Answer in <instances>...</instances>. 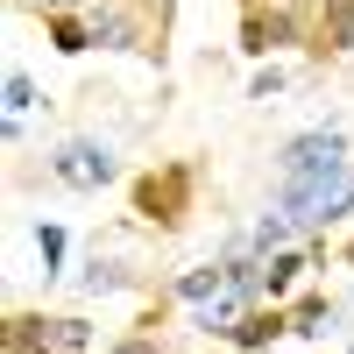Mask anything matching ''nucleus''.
I'll return each mask as SVG.
<instances>
[{
    "label": "nucleus",
    "instance_id": "nucleus-1",
    "mask_svg": "<svg viewBox=\"0 0 354 354\" xmlns=\"http://www.w3.org/2000/svg\"><path fill=\"white\" fill-rule=\"evenodd\" d=\"M347 205H354V170H347L340 156L283 177V213L298 220V227H326L333 213H347Z\"/></svg>",
    "mask_w": 354,
    "mask_h": 354
},
{
    "label": "nucleus",
    "instance_id": "nucleus-2",
    "mask_svg": "<svg viewBox=\"0 0 354 354\" xmlns=\"http://www.w3.org/2000/svg\"><path fill=\"white\" fill-rule=\"evenodd\" d=\"M57 177L78 185V192H100L106 177H113V156L93 149V142H64V149H57Z\"/></svg>",
    "mask_w": 354,
    "mask_h": 354
},
{
    "label": "nucleus",
    "instance_id": "nucleus-3",
    "mask_svg": "<svg viewBox=\"0 0 354 354\" xmlns=\"http://www.w3.org/2000/svg\"><path fill=\"white\" fill-rule=\"evenodd\" d=\"M185 192H192V177L185 170H163V177L142 185V213H149V220H177V213H185Z\"/></svg>",
    "mask_w": 354,
    "mask_h": 354
},
{
    "label": "nucleus",
    "instance_id": "nucleus-4",
    "mask_svg": "<svg viewBox=\"0 0 354 354\" xmlns=\"http://www.w3.org/2000/svg\"><path fill=\"white\" fill-rule=\"evenodd\" d=\"M333 156H340V135H305V142H290L283 177H290V170H312V163H333Z\"/></svg>",
    "mask_w": 354,
    "mask_h": 354
},
{
    "label": "nucleus",
    "instance_id": "nucleus-5",
    "mask_svg": "<svg viewBox=\"0 0 354 354\" xmlns=\"http://www.w3.org/2000/svg\"><path fill=\"white\" fill-rule=\"evenodd\" d=\"M347 28H354V0H333V21H326V36H319V43L340 50V43H347Z\"/></svg>",
    "mask_w": 354,
    "mask_h": 354
},
{
    "label": "nucleus",
    "instance_id": "nucleus-6",
    "mask_svg": "<svg viewBox=\"0 0 354 354\" xmlns=\"http://www.w3.org/2000/svg\"><path fill=\"white\" fill-rule=\"evenodd\" d=\"M283 28H290L283 15H270V21H248V50H270V43L283 36Z\"/></svg>",
    "mask_w": 354,
    "mask_h": 354
},
{
    "label": "nucleus",
    "instance_id": "nucleus-7",
    "mask_svg": "<svg viewBox=\"0 0 354 354\" xmlns=\"http://www.w3.org/2000/svg\"><path fill=\"white\" fill-rule=\"evenodd\" d=\"M50 43H57V50H85V28H78V21H64V15H57V28H50Z\"/></svg>",
    "mask_w": 354,
    "mask_h": 354
},
{
    "label": "nucleus",
    "instance_id": "nucleus-8",
    "mask_svg": "<svg viewBox=\"0 0 354 354\" xmlns=\"http://www.w3.org/2000/svg\"><path fill=\"white\" fill-rule=\"evenodd\" d=\"M290 326H298V333H319V326H326V305H319V298H305V305H298V319H290Z\"/></svg>",
    "mask_w": 354,
    "mask_h": 354
},
{
    "label": "nucleus",
    "instance_id": "nucleus-9",
    "mask_svg": "<svg viewBox=\"0 0 354 354\" xmlns=\"http://www.w3.org/2000/svg\"><path fill=\"white\" fill-rule=\"evenodd\" d=\"M277 326H283V319H248V326H234V340H248V347H255V340H270Z\"/></svg>",
    "mask_w": 354,
    "mask_h": 354
},
{
    "label": "nucleus",
    "instance_id": "nucleus-10",
    "mask_svg": "<svg viewBox=\"0 0 354 354\" xmlns=\"http://www.w3.org/2000/svg\"><path fill=\"white\" fill-rule=\"evenodd\" d=\"M213 290H220L213 270H192V277H185V298H213Z\"/></svg>",
    "mask_w": 354,
    "mask_h": 354
},
{
    "label": "nucleus",
    "instance_id": "nucleus-11",
    "mask_svg": "<svg viewBox=\"0 0 354 354\" xmlns=\"http://www.w3.org/2000/svg\"><path fill=\"white\" fill-rule=\"evenodd\" d=\"M50 340L71 354V347H85V326H78V319H57V333H50Z\"/></svg>",
    "mask_w": 354,
    "mask_h": 354
},
{
    "label": "nucleus",
    "instance_id": "nucleus-12",
    "mask_svg": "<svg viewBox=\"0 0 354 354\" xmlns=\"http://www.w3.org/2000/svg\"><path fill=\"white\" fill-rule=\"evenodd\" d=\"M28 100H36V85H28V78H21V71H15V78H8V113H21V106H28Z\"/></svg>",
    "mask_w": 354,
    "mask_h": 354
},
{
    "label": "nucleus",
    "instance_id": "nucleus-13",
    "mask_svg": "<svg viewBox=\"0 0 354 354\" xmlns=\"http://www.w3.org/2000/svg\"><path fill=\"white\" fill-rule=\"evenodd\" d=\"M298 270H305V262H298V255H283V262H270V290H283V283H290V277H298Z\"/></svg>",
    "mask_w": 354,
    "mask_h": 354
},
{
    "label": "nucleus",
    "instance_id": "nucleus-14",
    "mask_svg": "<svg viewBox=\"0 0 354 354\" xmlns=\"http://www.w3.org/2000/svg\"><path fill=\"white\" fill-rule=\"evenodd\" d=\"M36 248H43V262H57V255H64V234H57V227H43V234H36Z\"/></svg>",
    "mask_w": 354,
    "mask_h": 354
},
{
    "label": "nucleus",
    "instance_id": "nucleus-15",
    "mask_svg": "<svg viewBox=\"0 0 354 354\" xmlns=\"http://www.w3.org/2000/svg\"><path fill=\"white\" fill-rule=\"evenodd\" d=\"M43 8H78V0H43Z\"/></svg>",
    "mask_w": 354,
    "mask_h": 354
}]
</instances>
